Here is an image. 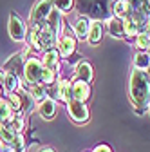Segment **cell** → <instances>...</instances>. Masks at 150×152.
Wrapping results in <instances>:
<instances>
[{"label": "cell", "mask_w": 150, "mask_h": 152, "mask_svg": "<svg viewBox=\"0 0 150 152\" xmlns=\"http://www.w3.org/2000/svg\"><path fill=\"white\" fill-rule=\"evenodd\" d=\"M128 94H130V102H132V105L138 110L148 109V105H150V76L146 71L134 69L130 72Z\"/></svg>", "instance_id": "obj_1"}, {"label": "cell", "mask_w": 150, "mask_h": 152, "mask_svg": "<svg viewBox=\"0 0 150 152\" xmlns=\"http://www.w3.org/2000/svg\"><path fill=\"white\" fill-rule=\"evenodd\" d=\"M112 4L114 0H78L76 9L80 16H85L92 22H103L112 16Z\"/></svg>", "instance_id": "obj_2"}, {"label": "cell", "mask_w": 150, "mask_h": 152, "mask_svg": "<svg viewBox=\"0 0 150 152\" xmlns=\"http://www.w3.org/2000/svg\"><path fill=\"white\" fill-rule=\"evenodd\" d=\"M42 71H44V65L38 58H27L24 64V72H22L24 80L29 85L42 83Z\"/></svg>", "instance_id": "obj_3"}, {"label": "cell", "mask_w": 150, "mask_h": 152, "mask_svg": "<svg viewBox=\"0 0 150 152\" xmlns=\"http://www.w3.org/2000/svg\"><path fill=\"white\" fill-rule=\"evenodd\" d=\"M7 29H9V36L13 38L15 42H24L27 38V27L24 24V20L18 16L15 11L9 15V24H7Z\"/></svg>", "instance_id": "obj_4"}, {"label": "cell", "mask_w": 150, "mask_h": 152, "mask_svg": "<svg viewBox=\"0 0 150 152\" xmlns=\"http://www.w3.org/2000/svg\"><path fill=\"white\" fill-rule=\"evenodd\" d=\"M67 112H69V118L76 123H85L90 118L89 107L83 102H78V100H71L67 103Z\"/></svg>", "instance_id": "obj_5"}, {"label": "cell", "mask_w": 150, "mask_h": 152, "mask_svg": "<svg viewBox=\"0 0 150 152\" xmlns=\"http://www.w3.org/2000/svg\"><path fill=\"white\" fill-rule=\"evenodd\" d=\"M51 11H52V0H38L31 11V24L45 22Z\"/></svg>", "instance_id": "obj_6"}, {"label": "cell", "mask_w": 150, "mask_h": 152, "mask_svg": "<svg viewBox=\"0 0 150 152\" xmlns=\"http://www.w3.org/2000/svg\"><path fill=\"white\" fill-rule=\"evenodd\" d=\"M27 51H29V45L22 51V53H16V54H13L11 58L6 62V65H4V71H7V72H15V74H18V72H24V64H25V56L24 54H27Z\"/></svg>", "instance_id": "obj_7"}, {"label": "cell", "mask_w": 150, "mask_h": 152, "mask_svg": "<svg viewBox=\"0 0 150 152\" xmlns=\"http://www.w3.org/2000/svg\"><path fill=\"white\" fill-rule=\"evenodd\" d=\"M54 94H56V100L62 102V103H69L72 100V82L69 80H58L54 85Z\"/></svg>", "instance_id": "obj_8"}, {"label": "cell", "mask_w": 150, "mask_h": 152, "mask_svg": "<svg viewBox=\"0 0 150 152\" xmlns=\"http://www.w3.org/2000/svg\"><path fill=\"white\" fill-rule=\"evenodd\" d=\"M89 98H90V85L87 82H82V80H74L72 82V100L85 103Z\"/></svg>", "instance_id": "obj_9"}, {"label": "cell", "mask_w": 150, "mask_h": 152, "mask_svg": "<svg viewBox=\"0 0 150 152\" xmlns=\"http://www.w3.org/2000/svg\"><path fill=\"white\" fill-rule=\"evenodd\" d=\"M44 69H49L52 72H58V67H60V53L58 49H49L44 53Z\"/></svg>", "instance_id": "obj_10"}, {"label": "cell", "mask_w": 150, "mask_h": 152, "mask_svg": "<svg viewBox=\"0 0 150 152\" xmlns=\"http://www.w3.org/2000/svg\"><path fill=\"white\" fill-rule=\"evenodd\" d=\"M74 51H76V38H72L71 34H65L62 36L60 40H58V53L60 56H71Z\"/></svg>", "instance_id": "obj_11"}, {"label": "cell", "mask_w": 150, "mask_h": 152, "mask_svg": "<svg viewBox=\"0 0 150 152\" xmlns=\"http://www.w3.org/2000/svg\"><path fill=\"white\" fill-rule=\"evenodd\" d=\"M92 78H94V71H92V65H90L87 60H82V62L76 65V80H82V82L90 83Z\"/></svg>", "instance_id": "obj_12"}, {"label": "cell", "mask_w": 150, "mask_h": 152, "mask_svg": "<svg viewBox=\"0 0 150 152\" xmlns=\"http://www.w3.org/2000/svg\"><path fill=\"white\" fill-rule=\"evenodd\" d=\"M38 114L44 120H52L56 114V102L52 98H45L44 102L38 103Z\"/></svg>", "instance_id": "obj_13"}, {"label": "cell", "mask_w": 150, "mask_h": 152, "mask_svg": "<svg viewBox=\"0 0 150 152\" xmlns=\"http://www.w3.org/2000/svg\"><path fill=\"white\" fill-rule=\"evenodd\" d=\"M103 22H90V29H89V36H87V40L92 44V45H98L101 42V38H103Z\"/></svg>", "instance_id": "obj_14"}, {"label": "cell", "mask_w": 150, "mask_h": 152, "mask_svg": "<svg viewBox=\"0 0 150 152\" xmlns=\"http://www.w3.org/2000/svg\"><path fill=\"white\" fill-rule=\"evenodd\" d=\"M45 24L51 27V31L56 34V38H58V34L62 33V13L58 11V9H52L51 13H49V16H47V20H45Z\"/></svg>", "instance_id": "obj_15"}, {"label": "cell", "mask_w": 150, "mask_h": 152, "mask_svg": "<svg viewBox=\"0 0 150 152\" xmlns=\"http://www.w3.org/2000/svg\"><path fill=\"white\" fill-rule=\"evenodd\" d=\"M107 31L110 36L114 38H121L125 36V31H123V20L121 18H116V16H110L107 20Z\"/></svg>", "instance_id": "obj_16"}, {"label": "cell", "mask_w": 150, "mask_h": 152, "mask_svg": "<svg viewBox=\"0 0 150 152\" xmlns=\"http://www.w3.org/2000/svg\"><path fill=\"white\" fill-rule=\"evenodd\" d=\"M90 22L89 18L85 16H80L76 24H74V33H76V38L78 40H87V36H89V29H90Z\"/></svg>", "instance_id": "obj_17"}, {"label": "cell", "mask_w": 150, "mask_h": 152, "mask_svg": "<svg viewBox=\"0 0 150 152\" xmlns=\"http://www.w3.org/2000/svg\"><path fill=\"white\" fill-rule=\"evenodd\" d=\"M15 114L16 112L11 109V105H9L7 100H0V125L7 127L11 123V120L15 118Z\"/></svg>", "instance_id": "obj_18"}, {"label": "cell", "mask_w": 150, "mask_h": 152, "mask_svg": "<svg viewBox=\"0 0 150 152\" xmlns=\"http://www.w3.org/2000/svg\"><path fill=\"white\" fill-rule=\"evenodd\" d=\"M2 85L6 87V91L11 94V92H18L20 91V78H18V74H15V72H7L6 71V76H4V82H2Z\"/></svg>", "instance_id": "obj_19"}, {"label": "cell", "mask_w": 150, "mask_h": 152, "mask_svg": "<svg viewBox=\"0 0 150 152\" xmlns=\"http://www.w3.org/2000/svg\"><path fill=\"white\" fill-rule=\"evenodd\" d=\"M27 94L31 96V100L33 102H44L45 98H49L47 96V89H45V85L44 83H34V85H29V89H27Z\"/></svg>", "instance_id": "obj_20"}, {"label": "cell", "mask_w": 150, "mask_h": 152, "mask_svg": "<svg viewBox=\"0 0 150 152\" xmlns=\"http://www.w3.org/2000/svg\"><path fill=\"white\" fill-rule=\"evenodd\" d=\"M128 15H130V6L127 4V0H116V2L112 4V16L125 20Z\"/></svg>", "instance_id": "obj_21"}, {"label": "cell", "mask_w": 150, "mask_h": 152, "mask_svg": "<svg viewBox=\"0 0 150 152\" xmlns=\"http://www.w3.org/2000/svg\"><path fill=\"white\" fill-rule=\"evenodd\" d=\"M132 65H134V69H138V71H148V67H150V54L145 53V51L136 53V54H134Z\"/></svg>", "instance_id": "obj_22"}, {"label": "cell", "mask_w": 150, "mask_h": 152, "mask_svg": "<svg viewBox=\"0 0 150 152\" xmlns=\"http://www.w3.org/2000/svg\"><path fill=\"white\" fill-rule=\"evenodd\" d=\"M7 129L13 132V134H22V132H24V114L16 112L15 118L11 120V123L7 125Z\"/></svg>", "instance_id": "obj_23"}, {"label": "cell", "mask_w": 150, "mask_h": 152, "mask_svg": "<svg viewBox=\"0 0 150 152\" xmlns=\"http://www.w3.org/2000/svg\"><path fill=\"white\" fill-rule=\"evenodd\" d=\"M123 31H125V36H128V38H134V36L139 34V31H138V24H136L130 16H127L125 20H123Z\"/></svg>", "instance_id": "obj_24"}, {"label": "cell", "mask_w": 150, "mask_h": 152, "mask_svg": "<svg viewBox=\"0 0 150 152\" xmlns=\"http://www.w3.org/2000/svg\"><path fill=\"white\" fill-rule=\"evenodd\" d=\"M136 45H138L139 51L148 53L150 51V33H139L136 36Z\"/></svg>", "instance_id": "obj_25"}, {"label": "cell", "mask_w": 150, "mask_h": 152, "mask_svg": "<svg viewBox=\"0 0 150 152\" xmlns=\"http://www.w3.org/2000/svg\"><path fill=\"white\" fill-rule=\"evenodd\" d=\"M7 102H9V105L15 112L22 114V96H20V92H11L7 96Z\"/></svg>", "instance_id": "obj_26"}, {"label": "cell", "mask_w": 150, "mask_h": 152, "mask_svg": "<svg viewBox=\"0 0 150 152\" xmlns=\"http://www.w3.org/2000/svg\"><path fill=\"white\" fill-rule=\"evenodd\" d=\"M72 4H74V0H52V6L58 9L60 13L71 11L72 9Z\"/></svg>", "instance_id": "obj_27"}, {"label": "cell", "mask_w": 150, "mask_h": 152, "mask_svg": "<svg viewBox=\"0 0 150 152\" xmlns=\"http://www.w3.org/2000/svg\"><path fill=\"white\" fill-rule=\"evenodd\" d=\"M42 83L44 85H52L56 83V72L49 71V69H44L42 71Z\"/></svg>", "instance_id": "obj_28"}, {"label": "cell", "mask_w": 150, "mask_h": 152, "mask_svg": "<svg viewBox=\"0 0 150 152\" xmlns=\"http://www.w3.org/2000/svg\"><path fill=\"white\" fill-rule=\"evenodd\" d=\"M92 152H112L110 150V147L108 145H105V143H101V145H98L94 150H92Z\"/></svg>", "instance_id": "obj_29"}, {"label": "cell", "mask_w": 150, "mask_h": 152, "mask_svg": "<svg viewBox=\"0 0 150 152\" xmlns=\"http://www.w3.org/2000/svg\"><path fill=\"white\" fill-rule=\"evenodd\" d=\"M38 152H54L51 147H42V148H38Z\"/></svg>", "instance_id": "obj_30"}, {"label": "cell", "mask_w": 150, "mask_h": 152, "mask_svg": "<svg viewBox=\"0 0 150 152\" xmlns=\"http://www.w3.org/2000/svg\"><path fill=\"white\" fill-rule=\"evenodd\" d=\"M4 76H6V71H4V69H0V83L4 82Z\"/></svg>", "instance_id": "obj_31"}, {"label": "cell", "mask_w": 150, "mask_h": 152, "mask_svg": "<svg viewBox=\"0 0 150 152\" xmlns=\"http://www.w3.org/2000/svg\"><path fill=\"white\" fill-rule=\"evenodd\" d=\"M0 100H2V87H0Z\"/></svg>", "instance_id": "obj_32"}, {"label": "cell", "mask_w": 150, "mask_h": 152, "mask_svg": "<svg viewBox=\"0 0 150 152\" xmlns=\"http://www.w3.org/2000/svg\"><path fill=\"white\" fill-rule=\"evenodd\" d=\"M146 72H148V76H150V67H148V71H146Z\"/></svg>", "instance_id": "obj_33"}, {"label": "cell", "mask_w": 150, "mask_h": 152, "mask_svg": "<svg viewBox=\"0 0 150 152\" xmlns=\"http://www.w3.org/2000/svg\"><path fill=\"white\" fill-rule=\"evenodd\" d=\"M6 152H15V150H13V148H11V150H6Z\"/></svg>", "instance_id": "obj_34"}, {"label": "cell", "mask_w": 150, "mask_h": 152, "mask_svg": "<svg viewBox=\"0 0 150 152\" xmlns=\"http://www.w3.org/2000/svg\"><path fill=\"white\" fill-rule=\"evenodd\" d=\"M0 152H2V145H0Z\"/></svg>", "instance_id": "obj_35"}, {"label": "cell", "mask_w": 150, "mask_h": 152, "mask_svg": "<svg viewBox=\"0 0 150 152\" xmlns=\"http://www.w3.org/2000/svg\"><path fill=\"white\" fill-rule=\"evenodd\" d=\"M148 4H150V0H148Z\"/></svg>", "instance_id": "obj_36"}, {"label": "cell", "mask_w": 150, "mask_h": 152, "mask_svg": "<svg viewBox=\"0 0 150 152\" xmlns=\"http://www.w3.org/2000/svg\"><path fill=\"white\" fill-rule=\"evenodd\" d=\"M148 109H150V105H148Z\"/></svg>", "instance_id": "obj_37"}]
</instances>
